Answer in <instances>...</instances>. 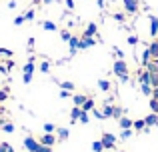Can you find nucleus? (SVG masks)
I'll use <instances>...</instances> for the list:
<instances>
[{
	"label": "nucleus",
	"mask_w": 158,
	"mask_h": 152,
	"mask_svg": "<svg viewBox=\"0 0 158 152\" xmlns=\"http://www.w3.org/2000/svg\"><path fill=\"white\" fill-rule=\"evenodd\" d=\"M24 148L28 152H40V142L34 136H26L24 138Z\"/></svg>",
	"instance_id": "1"
},
{
	"label": "nucleus",
	"mask_w": 158,
	"mask_h": 152,
	"mask_svg": "<svg viewBox=\"0 0 158 152\" xmlns=\"http://www.w3.org/2000/svg\"><path fill=\"white\" fill-rule=\"evenodd\" d=\"M100 140H102V144H104V150H112L116 146V136H114V134H110V132H104Z\"/></svg>",
	"instance_id": "2"
},
{
	"label": "nucleus",
	"mask_w": 158,
	"mask_h": 152,
	"mask_svg": "<svg viewBox=\"0 0 158 152\" xmlns=\"http://www.w3.org/2000/svg\"><path fill=\"white\" fill-rule=\"evenodd\" d=\"M112 72H114L116 76H124V74H128V64L124 62V60H116L114 66H112Z\"/></svg>",
	"instance_id": "3"
},
{
	"label": "nucleus",
	"mask_w": 158,
	"mask_h": 152,
	"mask_svg": "<svg viewBox=\"0 0 158 152\" xmlns=\"http://www.w3.org/2000/svg\"><path fill=\"white\" fill-rule=\"evenodd\" d=\"M122 4L128 14H136L138 12V0H122Z\"/></svg>",
	"instance_id": "4"
},
{
	"label": "nucleus",
	"mask_w": 158,
	"mask_h": 152,
	"mask_svg": "<svg viewBox=\"0 0 158 152\" xmlns=\"http://www.w3.org/2000/svg\"><path fill=\"white\" fill-rule=\"evenodd\" d=\"M56 140H58V138L54 136V134H48V132H44L42 136L38 138V142H40V144H44V146H54V144H56Z\"/></svg>",
	"instance_id": "5"
},
{
	"label": "nucleus",
	"mask_w": 158,
	"mask_h": 152,
	"mask_svg": "<svg viewBox=\"0 0 158 152\" xmlns=\"http://www.w3.org/2000/svg\"><path fill=\"white\" fill-rule=\"evenodd\" d=\"M68 46H70V56H74L80 50V38H78V36H72V38L68 40Z\"/></svg>",
	"instance_id": "6"
},
{
	"label": "nucleus",
	"mask_w": 158,
	"mask_h": 152,
	"mask_svg": "<svg viewBox=\"0 0 158 152\" xmlns=\"http://www.w3.org/2000/svg\"><path fill=\"white\" fill-rule=\"evenodd\" d=\"M94 44H96V38H94V36H82L80 38V50H86V48L94 46Z\"/></svg>",
	"instance_id": "7"
},
{
	"label": "nucleus",
	"mask_w": 158,
	"mask_h": 152,
	"mask_svg": "<svg viewBox=\"0 0 158 152\" xmlns=\"http://www.w3.org/2000/svg\"><path fill=\"white\" fill-rule=\"evenodd\" d=\"M84 36H98V24L96 22H88V26L84 28Z\"/></svg>",
	"instance_id": "8"
},
{
	"label": "nucleus",
	"mask_w": 158,
	"mask_h": 152,
	"mask_svg": "<svg viewBox=\"0 0 158 152\" xmlns=\"http://www.w3.org/2000/svg\"><path fill=\"white\" fill-rule=\"evenodd\" d=\"M152 60V54H150V48L148 46H144V50H142V56H140V64H142L144 68H146V64Z\"/></svg>",
	"instance_id": "9"
},
{
	"label": "nucleus",
	"mask_w": 158,
	"mask_h": 152,
	"mask_svg": "<svg viewBox=\"0 0 158 152\" xmlns=\"http://www.w3.org/2000/svg\"><path fill=\"white\" fill-rule=\"evenodd\" d=\"M148 22H150V34L154 36H158V16H148Z\"/></svg>",
	"instance_id": "10"
},
{
	"label": "nucleus",
	"mask_w": 158,
	"mask_h": 152,
	"mask_svg": "<svg viewBox=\"0 0 158 152\" xmlns=\"http://www.w3.org/2000/svg\"><path fill=\"white\" fill-rule=\"evenodd\" d=\"M86 100H88V96H86V94H74V96H72V102H74V106H82Z\"/></svg>",
	"instance_id": "11"
},
{
	"label": "nucleus",
	"mask_w": 158,
	"mask_h": 152,
	"mask_svg": "<svg viewBox=\"0 0 158 152\" xmlns=\"http://www.w3.org/2000/svg\"><path fill=\"white\" fill-rule=\"evenodd\" d=\"M132 122H134V120H130V118H128V116H120L118 118V124H120V128H132Z\"/></svg>",
	"instance_id": "12"
},
{
	"label": "nucleus",
	"mask_w": 158,
	"mask_h": 152,
	"mask_svg": "<svg viewBox=\"0 0 158 152\" xmlns=\"http://www.w3.org/2000/svg\"><path fill=\"white\" fill-rule=\"evenodd\" d=\"M144 122H146V126H158V114H148L146 118H144Z\"/></svg>",
	"instance_id": "13"
},
{
	"label": "nucleus",
	"mask_w": 158,
	"mask_h": 152,
	"mask_svg": "<svg viewBox=\"0 0 158 152\" xmlns=\"http://www.w3.org/2000/svg\"><path fill=\"white\" fill-rule=\"evenodd\" d=\"M80 114H82V106H74V108L70 110V118H72V122H78Z\"/></svg>",
	"instance_id": "14"
},
{
	"label": "nucleus",
	"mask_w": 158,
	"mask_h": 152,
	"mask_svg": "<svg viewBox=\"0 0 158 152\" xmlns=\"http://www.w3.org/2000/svg\"><path fill=\"white\" fill-rule=\"evenodd\" d=\"M68 136H70L68 128H56V138H58V140H66Z\"/></svg>",
	"instance_id": "15"
},
{
	"label": "nucleus",
	"mask_w": 158,
	"mask_h": 152,
	"mask_svg": "<svg viewBox=\"0 0 158 152\" xmlns=\"http://www.w3.org/2000/svg\"><path fill=\"white\" fill-rule=\"evenodd\" d=\"M0 128L4 130V132H14V124H12V122H6V120H0Z\"/></svg>",
	"instance_id": "16"
},
{
	"label": "nucleus",
	"mask_w": 158,
	"mask_h": 152,
	"mask_svg": "<svg viewBox=\"0 0 158 152\" xmlns=\"http://www.w3.org/2000/svg\"><path fill=\"white\" fill-rule=\"evenodd\" d=\"M132 128H134L136 132H142V130L146 128V122H144V118H142V120H134V122H132Z\"/></svg>",
	"instance_id": "17"
},
{
	"label": "nucleus",
	"mask_w": 158,
	"mask_h": 152,
	"mask_svg": "<svg viewBox=\"0 0 158 152\" xmlns=\"http://www.w3.org/2000/svg\"><path fill=\"white\" fill-rule=\"evenodd\" d=\"M94 108H96V102H94L92 98H88V100L82 104V110H84V112H90V110H94Z\"/></svg>",
	"instance_id": "18"
},
{
	"label": "nucleus",
	"mask_w": 158,
	"mask_h": 152,
	"mask_svg": "<svg viewBox=\"0 0 158 152\" xmlns=\"http://www.w3.org/2000/svg\"><path fill=\"white\" fill-rule=\"evenodd\" d=\"M148 48H150L152 58H158V38H156V40H152V42L148 44Z\"/></svg>",
	"instance_id": "19"
},
{
	"label": "nucleus",
	"mask_w": 158,
	"mask_h": 152,
	"mask_svg": "<svg viewBox=\"0 0 158 152\" xmlns=\"http://www.w3.org/2000/svg\"><path fill=\"white\" fill-rule=\"evenodd\" d=\"M152 90H154L152 84H140V92H142L144 96H152Z\"/></svg>",
	"instance_id": "20"
},
{
	"label": "nucleus",
	"mask_w": 158,
	"mask_h": 152,
	"mask_svg": "<svg viewBox=\"0 0 158 152\" xmlns=\"http://www.w3.org/2000/svg\"><path fill=\"white\" fill-rule=\"evenodd\" d=\"M42 28H44V30H50V32H56L58 30V26L54 22H50V20H44V22H42Z\"/></svg>",
	"instance_id": "21"
},
{
	"label": "nucleus",
	"mask_w": 158,
	"mask_h": 152,
	"mask_svg": "<svg viewBox=\"0 0 158 152\" xmlns=\"http://www.w3.org/2000/svg\"><path fill=\"white\" fill-rule=\"evenodd\" d=\"M112 110H114V106H112V104H110V100H108L106 104H104V108H102V112H104V116H106V118H112Z\"/></svg>",
	"instance_id": "22"
},
{
	"label": "nucleus",
	"mask_w": 158,
	"mask_h": 152,
	"mask_svg": "<svg viewBox=\"0 0 158 152\" xmlns=\"http://www.w3.org/2000/svg\"><path fill=\"white\" fill-rule=\"evenodd\" d=\"M146 70H150V72H158V58H152L150 62L146 64Z\"/></svg>",
	"instance_id": "23"
},
{
	"label": "nucleus",
	"mask_w": 158,
	"mask_h": 152,
	"mask_svg": "<svg viewBox=\"0 0 158 152\" xmlns=\"http://www.w3.org/2000/svg\"><path fill=\"white\" fill-rule=\"evenodd\" d=\"M98 88H100L102 92H108L112 86H110V82H108V80H98Z\"/></svg>",
	"instance_id": "24"
},
{
	"label": "nucleus",
	"mask_w": 158,
	"mask_h": 152,
	"mask_svg": "<svg viewBox=\"0 0 158 152\" xmlns=\"http://www.w3.org/2000/svg\"><path fill=\"white\" fill-rule=\"evenodd\" d=\"M92 150L94 152H104V144H102V140H94L92 142Z\"/></svg>",
	"instance_id": "25"
},
{
	"label": "nucleus",
	"mask_w": 158,
	"mask_h": 152,
	"mask_svg": "<svg viewBox=\"0 0 158 152\" xmlns=\"http://www.w3.org/2000/svg\"><path fill=\"white\" fill-rule=\"evenodd\" d=\"M132 134H134V128H124V130H122V134H120V138H122V140H128Z\"/></svg>",
	"instance_id": "26"
},
{
	"label": "nucleus",
	"mask_w": 158,
	"mask_h": 152,
	"mask_svg": "<svg viewBox=\"0 0 158 152\" xmlns=\"http://www.w3.org/2000/svg\"><path fill=\"white\" fill-rule=\"evenodd\" d=\"M122 114H124V108H120V106H114V110H112V118H116V120H118Z\"/></svg>",
	"instance_id": "27"
},
{
	"label": "nucleus",
	"mask_w": 158,
	"mask_h": 152,
	"mask_svg": "<svg viewBox=\"0 0 158 152\" xmlns=\"http://www.w3.org/2000/svg\"><path fill=\"white\" fill-rule=\"evenodd\" d=\"M44 132H48V134H54V132H56V126H54L52 122H46V124H44Z\"/></svg>",
	"instance_id": "28"
},
{
	"label": "nucleus",
	"mask_w": 158,
	"mask_h": 152,
	"mask_svg": "<svg viewBox=\"0 0 158 152\" xmlns=\"http://www.w3.org/2000/svg\"><path fill=\"white\" fill-rule=\"evenodd\" d=\"M48 70H50V62H48V60H42V64H40V72L48 74Z\"/></svg>",
	"instance_id": "29"
},
{
	"label": "nucleus",
	"mask_w": 158,
	"mask_h": 152,
	"mask_svg": "<svg viewBox=\"0 0 158 152\" xmlns=\"http://www.w3.org/2000/svg\"><path fill=\"white\" fill-rule=\"evenodd\" d=\"M24 18H26V20H34V18H36L34 8H30V10H26V12H24Z\"/></svg>",
	"instance_id": "30"
},
{
	"label": "nucleus",
	"mask_w": 158,
	"mask_h": 152,
	"mask_svg": "<svg viewBox=\"0 0 158 152\" xmlns=\"http://www.w3.org/2000/svg\"><path fill=\"white\" fill-rule=\"evenodd\" d=\"M78 122H82V124H88V122H90L88 112H84V110H82V114H80V118H78Z\"/></svg>",
	"instance_id": "31"
},
{
	"label": "nucleus",
	"mask_w": 158,
	"mask_h": 152,
	"mask_svg": "<svg viewBox=\"0 0 158 152\" xmlns=\"http://www.w3.org/2000/svg\"><path fill=\"white\" fill-rule=\"evenodd\" d=\"M60 88L62 90H70V92H72V90H74V84H72V82H60Z\"/></svg>",
	"instance_id": "32"
},
{
	"label": "nucleus",
	"mask_w": 158,
	"mask_h": 152,
	"mask_svg": "<svg viewBox=\"0 0 158 152\" xmlns=\"http://www.w3.org/2000/svg\"><path fill=\"white\" fill-rule=\"evenodd\" d=\"M150 110L154 114H158V100H156V98H150Z\"/></svg>",
	"instance_id": "33"
},
{
	"label": "nucleus",
	"mask_w": 158,
	"mask_h": 152,
	"mask_svg": "<svg viewBox=\"0 0 158 152\" xmlns=\"http://www.w3.org/2000/svg\"><path fill=\"white\" fill-rule=\"evenodd\" d=\"M128 44H130V46H136V44H138V36H134V34H130L128 36V40H126Z\"/></svg>",
	"instance_id": "34"
},
{
	"label": "nucleus",
	"mask_w": 158,
	"mask_h": 152,
	"mask_svg": "<svg viewBox=\"0 0 158 152\" xmlns=\"http://www.w3.org/2000/svg\"><path fill=\"white\" fill-rule=\"evenodd\" d=\"M0 56H2V58H10L12 50H8V48H0Z\"/></svg>",
	"instance_id": "35"
},
{
	"label": "nucleus",
	"mask_w": 158,
	"mask_h": 152,
	"mask_svg": "<svg viewBox=\"0 0 158 152\" xmlns=\"http://www.w3.org/2000/svg\"><path fill=\"white\" fill-rule=\"evenodd\" d=\"M92 112H94V116H96L98 120H104V118H106V116H104V112H102V110H98V108H94Z\"/></svg>",
	"instance_id": "36"
},
{
	"label": "nucleus",
	"mask_w": 158,
	"mask_h": 152,
	"mask_svg": "<svg viewBox=\"0 0 158 152\" xmlns=\"http://www.w3.org/2000/svg\"><path fill=\"white\" fill-rule=\"evenodd\" d=\"M150 74H152V78H150L152 86H154V88H158V72H150Z\"/></svg>",
	"instance_id": "37"
},
{
	"label": "nucleus",
	"mask_w": 158,
	"mask_h": 152,
	"mask_svg": "<svg viewBox=\"0 0 158 152\" xmlns=\"http://www.w3.org/2000/svg\"><path fill=\"white\" fill-rule=\"evenodd\" d=\"M60 36H62V40H64V42H68V40L72 38V34H70L68 30H62V32H60Z\"/></svg>",
	"instance_id": "38"
},
{
	"label": "nucleus",
	"mask_w": 158,
	"mask_h": 152,
	"mask_svg": "<svg viewBox=\"0 0 158 152\" xmlns=\"http://www.w3.org/2000/svg\"><path fill=\"white\" fill-rule=\"evenodd\" d=\"M24 72H30L32 74V72H34V62H26L24 64Z\"/></svg>",
	"instance_id": "39"
},
{
	"label": "nucleus",
	"mask_w": 158,
	"mask_h": 152,
	"mask_svg": "<svg viewBox=\"0 0 158 152\" xmlns=\"http://www.w3.org/2000/svg\"><path fill=\"white\" fill-rule=\"evenodd\" d=\"M8 98V88H4V90H0V104H2L4 100Z\"/></svg>",
	"instance_id": "40"
},
{
	"label": "nucleus",
	"mask_w": 158,
	"mask_h": 152,
	"mask_svg": "<svg viewBox=\"0 0 158 152\" xmlns=\"http://www.w3.org/2000/svg\"><path fill=\"white\" fill-rule=\"evenodd\" d=\"M22 80H24V84H30V82H32V74H30V72H24Z\"/></svg>",
	"instance_id": "41"
},
{
	"label": "nucleus",
	"mask_w": 158,
	"mask_h": 152,
	"mask_svg": "<svg viewBox=\"0 0 158 152\" xmlns=\"http://www.w3.org/2000/svg\"><path fill=\"white\" fill-rule=\"evenodd\" d=\"M114 54H116V58H118V60H124V54H122V50H120L118 46H114Z\"/></svg>",
	"instance_id": "42"
},
{
	"label": "nucleus",
	"mask_w": 158,
	"mask_h": 152,
	"mask_svg": "<svg viewBox=\"0 0 158 152\" xmlns=\"http://www.w3.org/2000/svg\"><path fill=\"white\" fill-rule=\"evenodd\" d=\"M124 18H126V16H124L122 12H114V20H118V22H124Z\"/></svg>",
	"instance_id": "43"
},
{
	"label": "nucleus",
	"mask_w": 158,
	"mask_h": 152,
	"mask_svg": "<svg viewBox=\"0 0 158 152\" xmlns=\"http://www.w3.org/2000/svg\"><path fill=\"white\" fill-rule=\"evenodd\" d=\"M24 20H26L24 16H16V18H14V24H16V26H22V22H24Z\"/></svg>",
	"instance_id": "44"
},
{
	"label": "nucleus",
	"mask_w": 158,
	"mask_h": 152,
	"mask_svg": "<svg viewBox=\"0 0 158 152\" xmlns=\"http://www.w3.org/2000/svg\"><path fill=\"white\" fill-rule=\"evenodd\" d=\"M118 80H120V84H126V82L130 80V76H128V74H124V76H118Z\"/></svg>",
	"instance_id": "45"
},
{
	"label": "nucleus",
	"mask_w": 158,
	"mask_h": 152,
	"mask_svg": "<svg viewBox=\"0 0 158 152\" xmlns=\"http://www.w3.org/2000/svg\"><path fill=\"white\" fill-rule=\"evenodd\" d=\"M60 98H68L70 96V90H60V94H58Z\"/></svg>",
	"instance_id": "46"
},
{
	"label": "nucleus",
	"mask_w": 158,
	"mask_h": 152,
	"mask_svg": "<svg viewBox=\"0 0 158 152\" xmlns=\"http://www.w3.org/2000/svg\"><path fill=\"white\" fill-rule=\"evenodd\" d=\"M40 152H52V146H44V144H40Z\"/></svg>",
	"instance_id": "47"
},
{
	"label": "nucleus",
	"mask_w": 158,
	"mask_h": 152,
	"mask_svg": "<svg viewBox=\"0 0 158 152\" xmlns=\"http://www.w3.org/2000/svg\"><path fill=\"white\" fill-rule=\"evenodd\" d=\"M66 6H68V10H72L74 8V0H66Z\"/></svg>",
	"instance_id": "48"
},
{
	"label": "nucleus",
	"mask_w": 158,
	"mask_h": 152,
	"mask_svg": "<svg viewBox=\"0 0 158 152\" xmlns=\"http://www.w3.org/2000/svg\"><path fill=\"white\" fill-rule=\"evenodd\" d=\"M150 98H156V100H158V88L152 90V96H150Z\"/></svg>",
	"instance_id": "49"
},
{
	"label": "nucleus",
	"mask_w": 158,
	"mask_h": 152,
	"mask_svg": "<svg viewBox=\"0 0 158 152\" xmlns=\"http://www.w3.org/2000/svg\"><path fill=\"white\" fill-rule=\"evenodd\" d=\"M8 8H16V0H10V2H8Z\"/></svg>",
	"instance_id": "50"
},
{
	"label": "nucleus",
	"mask_w": 158,
	"mask_h": 152,
	"mask_svg": "<svg viewBox=\"0 0 158 152\" xmlns=\"http://www.w3.org/2000/svg\"><path fill=\"white\" fill-rule=\"evenodd\" d=\"M4 146H6V152H14V148H12L10 144H6V142H4Z\"/></svg>",
	"instance_id": "51"
},
{
	"label": "nucleus",
	"mask_w": 158,
	"mask_h": 152,
	"mask_svg": "<svg viewBox=\"0 0 158 152\" xmlns=\"http://www.w3.org/2000/svg\"><path fill=\"white\" fill-rule=\"evenodd\" d=\"M0 152H6V146H4V142H0Z\"/></svg>",
	"instance_id": "52"
},
{
	"label": "nucleus",
	"mask_w": 158,
	"mask_h": 152,
	"mask_svg": "<svg viewBox=\"0 0 158 152\" xmlns=\"http://www.w3.org/2000/svg\"><path fill=\"white\" fill-rule=\"evenodd\" d=\"M44 4H52V2H56V0H42Z\"/></svg>",
	"instance_id": "53"
},
{
	"label": "nucleus",
	"mask_w": 158,
	"mask_h": 152,
	"mask_svg": "<svg viewBox=\"0 0 158 152\" xmlns=\"http://www.w3.org/2000/svg\"><path fill=\"white\" fill-rule=\"evenodd\" d=\"M32 4H42V0H32Z\"/></svg>",
	"instance_id": "54"
},
{
	"label": "nucleus",
	"mask_w": 158,
	"mask_h": 152,
	"mask_svg": "<svg viewBox=\"0 0 158 152\" xmlns=\"http://www.w3.org/2000/svg\"><path fill=\"white\" fill-rule=\"evenodd\" d=\"M4 112H6V110H4V108H2V106H0V116H2V114H4Z\"/></svg>",
	"instance_id": "55"
},
{
	"label": "nucleus",
	"mask_w": 158,
	"mask_h": 152,
	"mask_svg": "<svg viewBox=\"0 0 158 152\" xmlns=\"http://www.w3.org/2000/svg\"><path fill=\"white\" fill-rule=\"evenodd\" d=\"M118 152H124V150H118Z\"/></svg>",
	"instance_id": "56"
}]
</instances>
